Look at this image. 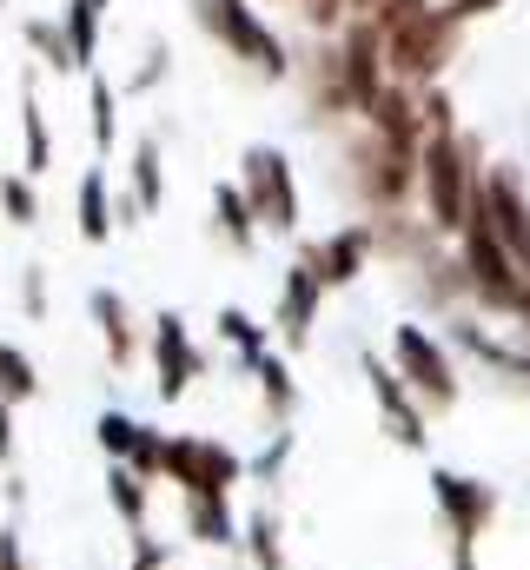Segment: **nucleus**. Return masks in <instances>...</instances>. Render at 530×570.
<instances>
[{
    "label": "nucleus",
    "instance_id": "nucleus-1",
    "mask_svg": "<svg viewBox=\"0 0 530 570\" xmlns=\"http://www.w3.org/2000/svg\"><path fill=\"white\" fill-rule=\"evenodd\" d=\"M478 179H484V146L471 140L464 127L458 134H424V146H418V199H424V226L438 239L458 233L464 199H471Z\"/></svg>",
    "mask_w": 530,
    "mask_h": 570
},
{
    "label": "nucleus",
    "instance_id": "nucleus-2",
    "mask_svg": "<svg viewBox=\"0 0 530 570\" xmlns=\"http://www.w3.org/2000/svg\"><path fill=\"white\" fill-rule=\"evenodd\" d=\"M392 372L404 379V392L418 399L424 425H431V419H451V412L464 405L458 358H451V352H444V338H438V332H424L418 318L392 325Z\"/></svg>",
    "mask_w": 530,
    "mask_h": 570
},
{
    "label": "nucleus",
    "instance_id": "nucleus-3",
    "mask_svg": "<svg viewBox=\"0 0 530 570\" xmlns=\"http://www.w3.org/2000/svg\"><path fill=\"white\" fill-rule=\"evenodd\" d=\"M431 504L444 518V538H451V570H478V544L491 538L504 498L491 478H471V471H451V464H431Z\"/></svg>",
    "mask_w": 530,
    "mask_h": 570
},
{
    "label": "nucleus",
    "instance_id": "nucleus-4",
    "mask_svg": "<svg viewBox=\"0 0 530 570\" xmlns=\"http://www.w3.org/2000/svg\"><path fill=\"white\" fill-rule=\"evenodd\" d=\"M345 179H352V199H359L372 219H392V213H404V206L418 199V153L359 127V134L345 140Z\"/></svg>",
    "mask_w": 530,
    "mask_h": 570
},
{
    "label": "nucleus",
    "instance_id": "nucleus-5",
    "mask_svg": "<svg viewBox=\"0 0 530 570\" xmlns=\"http://www.w3.org/2000/svg\"><path fill=\"white\" fill-rule=\"evenodd\" d=\"M458 33L464 27H451L444 13H438V0L431 7H418V13H404V20H392L379 40H385V67H392L398 87H438V73L458 60Z\"/></svg>",
    "mask_w": 530,
    "mask_h": 570
},
{
    "label": "nucleus",
    "instance_id": "nucleus-6",
    "mask_svg": "<svg viewBox=\"0 0 530 570\" xmlns=\"http://www.w3.org/2000/svg\"><path fill=\"white\" fill-rule=\"evenodd\" d=\"M193 20L233 53V60H246L259 80H285L292 73V53H285V40L265 27V13L253 0H193Z\"/></svg>",
    "mask_w": 530,
    "mask_h": 570
},
{
    "label": "nucleus",
    "instance_id": "nucleus-7",
    "mask_svg": "<svg viewBox=\"0 0 530 570\" xmlns=\"http://www.w3.org/2000/svg\"><path fill=\"white\" fill-rule=\"evenodd\" d=\"M159 484H173L179 498L199 491H239L246 484V458L226 438H199V431H166V458H159Z\"/></svg>",
    "mask_w": 530,
    "mask_h": 570
},
{
    "label": "nucleus",
    "instance_id": "nucleus-8",
    "mask_svg": "<svg viewBox=\"0 0 530 570\" xmlns=\"http://www.w3.org/2000/svg\"><path fill=\"white\" fill-rule=\"evenodd\" d=\"M259 219V233H298V179H292V159L278 146H246L239 153V179H233Z\"/></svg>",
    "mask_w": 530,
    "mask_h": 570
},
{
    "label": "nucleus",
    "instance_id": "nucleus-9",
    "mask_svg": "<svg viewBox=\"0 0 530 570\" xmlns=\"http://www.w3.org/2000/svg\"><path fill=\"white\" fill-rule=\"evenodd\" d=\"M146 358H153V392H159V405H179V399L206 379V352L193 345V325H186L173 305L146 318Z\"/></svg>",
    "mask_w": 530,
    "mask_h": 570
},
{
    "label": "nucleus",
    "instance_id": "nucleus-10",
    "mask_svg": "<svg viewBox=\"0 0 530 570\" xmlns=\"http://www.w3.org/2000/svg\"><path fill=\"white\" fill-rule=\"evenodd\" d=\"M318 305H325V279H318V246L298 239L292 266H285V285H278V312H272V345L278 352H305L312 345V325H318Z\"/></svg>",
    "mask_w": 530,
    "mask_h": 570
},
{
    "label": "nucleus",
    "instance_id": "nucleus-11",
    "mask_svg": "<svg viewBox=\"0 0 530 570\" xmlns=\"http://www.w3.org/2000/svg\"><path fill=\"white\" fill-rule=\"evenodd\" d=\"M438 338H444V352H464L471 365H484L504 392H530V345L524 338H498V332L478 325L471 312H451Z\"/></svg>",
    "mask_w": 530,
    "mask_h": 570
},
{
    "label": "nucleus",
    "instance_id": "nucleus-12",
    "mask_svg": "<svg viewBox=\"0 0 530 570\" xmlns=\"http://www.w3.org/2000/svg\"><path fill=\"white\" fill-rule=\"evenodd\" d=\"M338 87H345V114H372V100L385 94V40H379V27L365 20V13H352L345 20V40H338Z\"/></svg>",
    "mask_w": 530,
    "mask_h": 570
},
{
    "label": "nucleus",
    "instance_id": "nucleus-13",
    "mask_svg": "<svg viewBox=\"0 0 530 570\" xmlns=\"http://www.w3.org/2000/svg\"><path fill=\"white\" fill-rule=\"evenodd\" d=\"M359 372H365V392H372V405H379V425L392 431L398 451H431V425H424L418 399L404 392V379L392 372V358H379V352H359Z\"/></svg>",
    "mask_w": 530,
    "mask_h": 570
},
{
    "label": "nucleus",
    "instance_id": "nucleus-14",
    "mask_svg": "<svg viewBox=\"0 0 530 570\" xmlns=\"http://www.w3.org/2000/svg\"><path fill=\"white\" fill-rule=\"evenodd\" d=\"M484 206H491L498 246L511 253L518 279L530 285V193H524V179H518L511 166H484Z\"/></svg>",
    "mask_w": 530,
    "mask_h": 570
},
{
    "label": "nucleus",
    "instance_id": "nucleus-15",
    "mask_svg": "<svg viewBox=\"0 0 530 570\" xmlns=\"http://www.w3.org/2000/svg\"><path fill=\"white\" fill-rule=\"evenodd\" d=\"M87 312H94V325H100L107 365H114V372H132V365H139V352H146V332H139L132 298L120 292V285H94V292H87Z\"/></svg>",
    "mask_w": 530,
    "mask_h": 570
},
{
    "label": "nucleus",
    "instance_id": "nucleus-16",
    "mask_svg": "<svg viewBox=\"0 0 530 570\" xmlns=\"http://www.w3.org/2000/svg\"><path fill=\"white\" fill-rule=\"evenodd\" d=\"M318 246V279H325V292H345V285H359L365 273H372V226L359 219V226H338V233H325V239H312Z\"/></svg>",
    "mask_w": 530,
    "mask_h": 570
},
{
    "label": "nucleus",
    "instance_id": "nucleus-17",
    "mask_svg": "<svg viewBox=\"0 0 530 570\" xmlns=\"http://www.w3.org/2000/svg\"><path fill=\"white\" fill-rule=\"evenodd\" d=\"M246 379L259 385V419H265V431H292V419H298V379H292L285 352H278V345H272V352H259V358L246 365Z\"/></svg>",
    "mask_w": 530,
    "mask_h": 570
},
{
    "label": "nucleus",
    "instance_id": "nucleus-18",
    "mask_svg": "<svg viewBox=\"0 0 530 570\" xmlns=\"http://www.w3.org/2000/svg\"><path fill=\"white\" fill-rule=\"evenodd\" d=\"M179 518H186V538L206 544V551H239V511L226 491H199V498H179Z\"/></svg>",
    "mask_w": 530,
    "mask_h": 570
},
{
    "label": "nucleus",
    "instance_id": "nucleus-19",
    "mask_svg": "<svg viewBox=\"0 0 530 570\" xmlns=\"http://www.w3.org/2000/svg\"><path fill=\"white\" fill-rule=\"evenodd\" d=\"M239 558H246V570H292V558H285V518H278L272 498L239 518Z\"/></svg>",
    "mask_w": 530,
    "mask_h": 570
},
{
    "label": "nucleus",
    "instance_id": "nucleus-20",
    "mask_svg": "<svg viewBox=\"0 0 530 570\" xmlns=\"http://www.w3.org/2000/svg\"><path fill=\"white\" fill-rule=\"evenodd\" d=\"M73 213H80V239H87V246H107V239H114V193H107V173H100V166L80 173Z\"/></svg>",
    "mask_w": 530,
    "mask_h": 570
},
{
    "label": "nucleus",
    "instance_id": "nucleus-21",
    "mask_svg": "<svg viewBox=\"0 0 530 570\" xmlns=\"http://www.w3.org/2000/svg\"><path fill=\"white\" fill-rule=\"evenodd\" d=\"M213 226H219V239H226L233 253H253V246H259V219H253V206H246V193H239L233 179L213 186Z\"/></svg>",
    "mask_w": 530,
    "mask_h": 570
},
{
    "label": "nucleus",
    "instance_id": "nucleus-22",
    "mask_svg": "<svg viewBox=\"0 0 530 570\" xmlns=\"http://www.w3.org/2000/svg\"><path fill=\"white\" fill-rule=\"evenodd\" d=\"M107 504H114L120 531L139 538V531H146V518H153V484H146V478H132L127 464H107Z\"/></svg>",
    "mask_w": 530,
    "mask_h": 570
},
{
    "label": "nucleus",
    "instance_id": "nucleus-23",
    "mask_svg": "<svg viewBox=\"0 0 530 570\" xmlns=\"http://www.w3.org/2000/svg\"><path fill=\"white\" fill-rule=\"evenodd\" d=\"M53 166V134H47V114H40V94H33V73H27V94H20V173L40 179Z\"/></svg>",
    "mask_w": 530,
    "mask_h": 570
},
{
    "label": "nucleus",
    "instance_id": "nucleus-24",
    "mask_svg": "<svg viewBox=\"0 0 530 570\" xmlns=\"http://www.w3.org/2000/svg\"><path fill=\"white\" fill-rule=\"evenodd\" d=\"M100 0H67V13H60V33H67V53H73V73H94V60H100Z\"/></svg>",
    "mask_w": 530,
    "mask_h": 570
},
{
    "label": "nucleus",
    "instance_id": "nucleus-25",
    "mask_svg": "<svg viewBox=\"0 0 530 570\" xmlns=\"http://www.w3.org/2000/svg\"><path fill=\"white\" fill-rule=\"evenodd\" d=\"M213 332L233 345V358H239V372L259 358V352H272V332H265L259 318L246 312V305H219V318H213Z\"/></svg>",
    "mask_w": 530,
    "mask_h": 570
},
{
    "label": "nucleus",
    "instance_id": "nucleus-26",
    "mask_svg": "<svg viewBox=\"0 0 530 570\" xmlns=\"http://www.w3.org/2000/svg\"><path fill=\"white\" fill-rule=\"evenodd\" d=\"M87 114H94V153L107 159L114 153V140H120V87L94 67L87 73Z\"/></svg>",
    "mask_w": 530,
    "mask_h": 570
},
{
    "label": "nucleus",
    "instance_id": "nucleus-27",
    "mask_svg": "<svg viewBox=\"0 0 530 570\" xmlns=\"http://www.w3.org/2000/svg\"><path fill=\"white\" fill-rule=\"evenodd\" d=\"M33 399H40V365H33L20 345L0 338V405L20 412V405H33Z\"/></svg>",
    "mask_w": 530,
    "mask_h": 570
},
{
    "label": "nucleus",
    "instance_id": "nucleus-28",
    "mask_svg": "<svg viewBox=\"0 0 530 570\" xmlns=\"http://www.w3.org/2000/svg\"><path fill=\"white\" fill-rule=\"evenodd\" d=\"M127 199L139 213H159V206H166V173H159V140H153V134L132 146V193Z\"/></svg>",
    "mask_w": 530,
    "mask_h": 570
},
{
    "label": "nucleus",
    "instance_id": "nucleus-29",
    "mask_svg": "<svg viewBox=\"0 0 530 570\" xmlns=\"http://www.w3.org/2000/svg\"><path fill=\"white\" fill-rule=\"evenodd\" d=\"M292 451H298V431H272L259 451L246 458V478H253V484H278L285 464H292Z\"/></svg>",
    "mask_w": 530,
    "mask_h": 570
},
{
    "label": "nucleus",
    "instance_id": "nucleus-30",
    "mask_svg": "<svg viewBox=\"0 0 530 570\" xmlns=\"http://www.w3.org/2000/svg\"><path fill=\"white\" fill-rule=\"evenodd\" d=\"M20 33H27V47L40 53V67H53V73H73V53H67V33H60V20H27Z\"/></svg>",
    "mask_w": 530,
    "mask_h": 570
},
{
    "label": "nucleus",
    "instance_id": "nucleus-31",
    "mask_svg": "<svg viewBox=\"0 0 530 570\" xmlns=\"http://www.w3.org/2000/svg\"><path fill=\"white\" fill-rule=\"evenodd\" d=\"M0 213H7V226H40V193H33L27 173H7L0 179Z\"/></svg>",
    "mask_w": 530,
    "mask_h": 570
},
{
    "label": "nucleus",
    "instance_id": "nucleus-32",
    "mask_svg": "<svg viewBox=\"0 0 530 570\" xmlns=\"http://www.w3.org/2000/svg\"><path fill=\"white\" fill-rule=\"evenodd\" d=\"M132 438H139V419H132V412H100V419H94V444L107 451V464H127Z\"/></svg>",
    "mask_w": 530,
    "mask_h": 570
},
{
    "label": "nucleus",
    "instance_id": "nucleus-33",
    "mask_svg": "<svg viewBox=\"0 0 530 570\" xmlns=\"http://www.w3.org/2000/svg\"><path fill=\"white\" fill-rule=\"evenodd\" d=\"M166 60H173V53H166V40H153V47H146V67H132V73H127V94H153V87L166 80Z\"/></svg>",
    "mask_w": 530,
    "mask_h": 570
},
{
    "label": "nucleus",
    "instance_id": "nucleus-34",
    "mask_svg": "<svg viewBox=\"0 0 530 570\" xmlns=\"http://www.w3.org/2000/svg\"><path fill=\"white\" fill-rule=\"evenodd\" d=\"M20 312H27L33 325L47 318V266H27V273H20Z\"/></svg>",
    "mask_w": 530,
    "mask_h": 570
},
{
    "label": "nucleus",
    "instance_id": "nucleus-35",
    "mask_svg": "<svg viewBox=\"0 0 530 570\" xmlns=\"http://www.w3.org/2000/svg\"><path fill=\"white\" fill-rule=\"evenodd\" d=\"M298 13H305L312 33H338L345 27V0H298Z\"/></svg>",
    "mask_w": 530,
    "mask_h": 570
},
{
    "label": "nucleus",
    "instance_id": "nucleus-36",
    "mask_svg": "<svg viewBox=\"0 0 530 570\" xmlns=\"http://www.w3.org/2000/svg\"><path fill=\"white\" fill-rule=\"evenodd\" d=\"M0 570H33L27 538H20V518H7V524H0Z\"/></svg>",
    "mask_w": 530,
    "mask_h": 570
},
{
    "label": "nucleus",
    "instance_id": "nucleus-37",
    "mask_svg": "<svg viewBox=\"0 0 530 570\" xmlns=\"http://www.w3.org/2000/svg\"><path fill=\"white\" fill-rule=\"evenodd\" d=\"M127 570H173V551H166L153 531H139V538H132V564Z\"/></svg>",
    "mask_w": 530,
    "mask_h": 570
},
{
    "label": "nucleus",
    "instance_id": "nucleus-38",
    "mask_svg": "<svg viewBox=\"0 0 530 570\" xmlns=\"http://www.w3.org/2000/svg\"><path fill=\"white\" fill-rule=\"evenodd\" d=\"M504 0H438V13L451 20V27H464V20H478V13H498Z\"/></svg>",
    "mask_w": 530,
    "mask_h": 570
},
{
    "label": "nucleus",
    "instance_id": "nucleus-39",
    "mask_svg": "<svg viewBox=\"0 0 530 570\" xmlns=\"http://www.w3.org/2000/svg\"><path fill=\"white\" fill-rule=\"evenodd\" d=\"M0 471H13V405H0Z\"/></svg>",
    "mask_w": 530,
    "mask_h": 570
},
{
    "label": "nucleus",
    "instance_id": "nucleus-40",
    "mask_svg": "<svg viewBox=\"0 0 530 570\" xmlns=\"http://www.w3.org/2000/svg\"><path fill=\"white\" fill-rule=\"evenodd\" d=\"M20 511H27V484L7 471V518H20Z\"/></svg>",
    "mask_w": 530,
    "mask_h": 570
},
{
    "label": "nucleus",
    "instance_id": "nucleus-41",
    "mask_svg": "<svg viewBox=\"0 0 530 570\" xmlns=\"http://www.w3.org/2000/svg\"><path fill=\"white\" fill-rule=\"evenodd\" d=\"M372 7H379V0H345V20H352V13H372Z\"/></svg>",
    "mask_w": 530,
    "mask_h": 570
},
{
    "label": "nucleus",
    "instance_id": "nucleus-42",
    "mask_svg": "<svg viewBox=\"0 0 530 570\" xmlns=\"http://www.w3.org/2000/svg\"><path fill=\"white\" fill-rule=\"evenodd\" d=\"M100 7H114V0H100Z\"/></svg>",
    "mask_w": 530,
    "mask_h": 570
},
{
    "label": "nucleus",
    "instance_id": "nucleus-43",
    "mask_svg": "<svg viewBox=\"0 0 530 570\" xmlns=\"http://www.w3.org/2000/svg\"><path fill=\"white\" fill-rule=\"evenodd\" d=\"M0 13H7V0H0Z\"/></svg>",
    "mask_w": 530,
    "mask_h": 570
}]
</instances>
